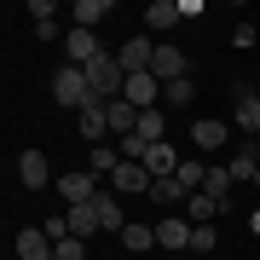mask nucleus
Here are the masks:
<instances>
[{
	"instance_id": "27",
	"label": "nucleus",
	"mask_w": 260,
	"mask_h": 260,
	"mask_svg": "<svg viewBox=\"0 0 260 260\" xmlns=\"http://www.w3.org/2000/svg\"><path fill=\"white\" fill-rule=\"evenodd\" d=\"M139 139H145V145H162V139H168V116H162V110H145V116H139Z\"/></svg>"
},
{
	"instance_id": "26",
	"label": "nucleus",
	"mask_w": 260,
	"mask_h": 260,
	"mask_svg": "<svg viewBox=\"0 0 260 260\" xmlns=\"http://www.w3.org/2000/svg\"><path fill=\"white\" fill-rule=\"evenodd\" d=\"M203 174H208V162H203V156H185V162H179V174H174V179H179V191L191 197V191H203Z\"/></svg>"
},
{
	"instance_id": "22",
	"label": "nucleus",
	"mask_w": 260,
	"mask_h": 260,
	"mask_svg": "<svg viewBox=\"0 0 260 260\" xmlns=\"http://www.w3.org/2000/svg\"><path fill=\"white\" fill-rule=\"evenodd\" d=\"M70 18H75V29H99L104 18H110V0H75Z\"/></svg>"
},
{
	"instance_id": "19",
	"label": "nucleus",
	"mask_w": 260,
	"mask_h": 260,
	"mask_svg": "<svg viewBox=\"0 0 260 260\" xmlns=\"http://www.w3.org/2000/svg\"><path fill=\"white\" fill-rule=\"evenodd\" d=\"M93 208H99V225H104V232H127V214H121V203H116V191H99L93 197Z\"/></svg>"
},
{
	"instance_id": "25",
	"label": "nucleus",
	"mask_w": 260,
	"mask_h": 260,
	"mask_svg": "<svg viewBox=\"0 0 260 260\" xmlns=\"http://www.w3.org/2000/svg\"><path fill=\"white\" fill-rule=\"evenodd\" d=\"M121 249H133V254L156 249V225H145V220H127V232H121Z\"/></svg>"
},
{
	"instance_id": "35",
	"label": "nucleus",
	"mask_w": 260,
	"mask_h": 260,
	"mask_svg": "<svg viewBox=\"0 0 260 260\" xmlns=\"http://www.w3.org/2000/svg\"><path fill=\"white\" fill-rule=\"evenodd\" d=\"M249 232H254V243H260V208H254V214H249Z\"/></svg>"
},
{
	"instance_id": "15",
	"label": "nucleus",
	"mask_w": 260,
	"mask_h": 260,
	"mask_svg": "<svg viewBox=\"0 0 260 260\" xmlns=\"http://www.w3.org/2000/svg\"><path fill=\"white\" fill-rule=\"evenodd\" d=\"M104 116H110V139H127V133H139V116L145 110H133L127 99H116V104H104Z\"/></svg>"
},
{
	"instance_id": "34",
	"label": "nucleus",
	"mask_w": 260,
	"mask_h": 260,
	"mask_svg": "<svg viewBox=\"0 0 260 260\" xmlns=\"http://www.w3.org/2000/svg\"><path fill=\"white\" fill-rule=\"evenodd\" d=\"M29 18H35V23H47V18H58V12H52V0H29Z\"/></svg>"
},
{
	"instance_id": "24",
	"label": "nucleus",
	"mask_w": 260,
	"mask_h": 260,
	"mask_svg": "<svg viewBox=\"0 0 260 260\" xmlns=\"http://www.w3.org/2000/svg\"><path fill=\"white\" fill-rule=\"evenodd\" d=\"M87 168H93L99 179H110L116 168H121V150H116V139H110V145H93V150H87Z\"/></svg>"
},
{
	"instance_id": "10",
	"label": "nucleus",
	"mask_w": 260,
	"mask_h": 260,
	"mask_svg": "<svg viewBox=\"0 0 260 260\" xmlns=\"http://www.w3.org/2000/svg\"><path fill=\"white\" fill-rule=\"evenodd\" d=\"M185 52H179V47H168V41H162V47H156V58H150V75H156V81L168 87V81H185Z\"/></svg>"
},
{
	"instance_id": "30",
	"label": "nucleus",
	"mask_w": 260,
	"mask_h": 260,
	"mask_svg": "<svg viewBox=\"0 0 260 260\" xmlns=\"http://www.w3.org/2000/svg\"><path fill=\"white\" fill-rule=\"evenodd\" d=\"M191 99H197L191 75H185V81H168V87H162V104H191Z\"/></svg>"
},
{
	"instance_id": "1",
	"label": "nucleus",
	"mask_w": 260,
	"mask_h": 260,
	"mask_svg": "<svg viewBox=\"0 0 260 260\" xmlns=\"http://www.w3.org/2000/svg\"><path fill=\"white\" fill-rule=\"evenodd\" d=\"M52 99L64 104V110H75V116L99 104L93 87H87V70H81V64H58V75H52Z\"/></svg>"
},
{
	"instance_id": "17",
	"label": "nucleus",
	"mask_w": 260,
	"mask_h": 260,
	"mask_svg": "<svg viewBox=\"0 0 260 260\" xmlns=\"http://www.w3.org/2000/svg\"><path fill=\"white\" fill-rule=\"evenodd\" d=\"M179 162H185V156H179V150L168 145V139H162V145H150V156H145L150 179H174V174H179Z\"/></svg>"
},
{
	"instance_id": "29",
	"label": "nucleus",
	"mask_w": 260,
	"mask_h": 260,
	"mask_svg": "<svg viewBox=\"0 0 260 260\" xmlns=\"http://www.w3.org/2000/svg\"><path fill=\"white\" fill-rule=\"evenodd\" d=\"M150 203H179V208H185V191H179V179H150Z\"/></svg>"
},
{
	"instance_id": "6",
	"label": "nucleus",
	"mask_w": 260,
	"mask_h": 260,
	"mask_svg": "<svg viewBox=\"0 0 260 260\" xmlns=\"http://www.w3.org/2000/svg\"><path fill=\"white\" fill-rule=\"evenodd\" d=\"M47 179H52L47 150H23V156H18V185L23 191H47Z\"/></svg>"
},
{
	"instance_id": "11",
	"label": "nucleus",
	"mask_w": 260,
	"mask_h": 260,
	"mask_svg": "<svg viewBox=\"0 0 260 260\" xmlns=\"http://www.w3.org/2000/svg\"><path fill=\"white\" fill-rule=\"evenodd\" d=\"M110 191H116V197H139V191H150V168H145V162H121L116 174H110Z\"/></svg>"
},
{
	"instance_id": "31",
	"label": "nucleus",
	"mask_w": 260,
	"mask_h": 260,
	"mask_svg": "<svg viewBox=\"0 0 260 260\" xmlns=\"http://www.w3.org/2000/svg\"><path fill=\"white\" fill-rule=\"evenodd\" d=\"M52 260H87V243H81V237H64V243L52 249Z\"/></svg>"
},
{
	"instance_id": "5",
	"label": "nucleus",
	"mask_w": 260,
	"mask_h": 260,
	"mask_svg": "<svg viewBox=\"0 0 260 260\" xmlns=\"http://www.w3.org/2000/svg\"><path fill=\"white\" fill-rule=\"evenodd\" d=\"M225 139H232V121H220V116H197L191 121V145L197 150H225Z\"/></svg>"
},
{
	"instance_id": "36",
	"label": "nucleus",
	"mask_w": 260,
	"mask_h": 260,
	"mask_svg": "<svg viewBox=\"0 0 260 260\" xmlns=\"http://www.w3.org/2000/svg\"><path fill=\"white\" fill-rule=\"evenodd\" d=\"M254 191H260V174H254Z\"/></svg>"
},
{
	"instance_id": "32",
	"label": "nucleus",
	"mask_w": 260,
	"mask_h": 260,
	"mask_svg": "<svg viewBox=\"0 0 260 260\" xmlns=\"http://www.w3.org/2000/svg\"><path fill=\"white\" fill-rule=\"evenodd\" d=\"M254 41H260V29H254V23H237V29H232V47H237V52H249Z\"/></svg>"
},
{
	"instance_id": "18",
	"label": "nucleus",
	"mask_w": 260,
	"mask_h": 260,
	"mask_svg": "<svg viewBox=\"0 0 260 260\" xmlns=\"http://www.w3.org/2000/svg\"><path fill=\"white\" fill-rule=\"evenodd\" d=\"M220 214H225V203H214L208 191H191V197H185V220H191V225H214Z\"/></svg>"
},
{
	"instance_id": "33",
	"label": "nucleus",
	"mask_w": 260,
	"mask_h": 260,
	"mask_svg": "<svg viewBox=\"0 0 260 260\" xmlns=\"http://www.w3.org/2000/svg\"><path fill=\"white\" fill-rule=\"evenodd\" d=\"M41 232H47L52 243H64V237H70V214H52V220H47V225H41Z\"/></svg>"
},
{
	"instance_id": "7",
	"label": "nucleus",
	"mask_w": 260,
	"mask_h": 260,
	"mask_svg": "<svg viewBox=\"0 0 260 260\" xmlns=\"http://www.w3.org/2000/svg\"><path fill=\"white\" fill-rule=\"evenodd\" d=\"M116 58H121V70H127V75H145L150 58H156V47H150V35H127V41L116 47Z\"/></svg>"
},
{
	"instance_id": "9",
	"label": "nucleus",
	"mask_w": 260,
	"mask_h": 260,
	"mask_svg": "<svg viewBox=\"0 0 260 260\" xmlns=\"http://www.w3.org/2000/svg\"><path fill=\"white\" fill-rule=\"evenodd\" d=\"M121 99H127L133 104V110H156V104H162V81H156V75H127V93H121Z\"/></svg>"
},
{
	"instance_id": "8",
	"label": "nucleus",
	"mask_w": 260,
	"mask_h": 260,
	"mask_svg": "<svg viewBox=\"0 0 260 260\" xmlns=\"http://www.w3.org/2000/svg\"><path fill=\"white\" fill-rule=\"evenodd\" d=\"M232 127L243 133V139H260V93H254V87H243V93H237V110H232Z\"/></svg>"
},
{
	"instance_id": "16",
	"label": "nucleus",
	"mask_w": 260,
	"mask_h": 260,
	"mask_svg": "<svg viewBox=\"0 0 260 260\" xmlns=\"http://www.w3.org/2000/svg\"><path fill=\"white\" fill-rule=\"evenodd\" d=\"M75 127H81L87 145H110V116H104V104H93V110L75 116Z\"/></svg>"
},
{
	"instance_id": "3",
	"label": "nucleus",
	"mask_w": 260,
	"mask_h": 260,
	"mask_svg": "<svg viewBox=\"0 0 260 260\" xmlns=\"http://www.w3.org/2000/svg\"><path fill=\"white\" fill-rule=\"evenodd\" d=\"M104 191V179L93 174V168H75V174H58V197L75 208V203H93V197Z\"/></svg>"
},
{
	"instance_id": "21",
	"label": "nucleus",
	"mask_w": 260,
	"mask_h": 260,
	"mask_svg": "<svg viewBox=\"0 0 260 260\" xmlns=\"http://www.w3.org/2000/svg\"><path fill=\"white\" fill-rule=\"evenodd\" d=\"M64 214H70V237H81V243L93 237V232H104V225H99V208H93V203H75V208H64Z\"/></svg>"
},
{
	"instance_id": "2",
	"label": "nucleus",
	"mask_w": 260,
	"mask_h": 260,
	"mask_svg": "<svg viewBox=\"0 0 260 260\" xmlns=\"http://www.w3.org/2000/svg\"><path fill=\"white\" fill-rule=\"evenodd\" d=\"M87 87H93L99 104H116L121 93H127V70H121V58H116V52L93 58V64H87Z\"/></svg>"
},
{
	"instance_id": "13",
	"label": "nucleus",
	"mask_w": 260,
	"mask_h": 260,
	"mask_svg": "<svg viewBox=\"0 0 260 260\" xmlns=\"http://www.w3.org/2000/svg\"><path fill=\"white\" fill-rule=\"evenodd\" d=\"M225 174H232L237 185H254V174H260V139H243V150L225 162Z\"/></svg>"
},
{
	"instance_id": "14",
	"label": "nucleus",
	"mask_w": 260,
	"mask_h": 260,
	"mask_svg": "<svg viewBox=\"0 0 260 260\" xmlns=\"http://www.w3.org/2000/svg\"><path fill=\"white\" fill-rule=\"evenodd\" d=\"M156 249H191V220L185 214H174V220H156Z\"/></svg>"
},
{
	"instance_id": "23",
	"label": "nucleus",
	"mask_w": 260,
	"mask_h": 260,
	"mask_svg": "<svg viewBox=\"0 0 260 260\" xmlns=\"http://www.w3.org/2000/svg\"><path fill=\"white\" fill-rule=\"evenodd\" d=\"M203 191L214 197V203H225V208H232V191H237V179L225 174V162H220V168H208V174H203Z\"/></svg>"
},
{
	"instance_id": "4",
	"label": "nucleus",
	"mask_w": 260,
	"mask_h": 260,
	"mask_svg": "<svg viewBox=\"0 0 260 260\" xmlns=\"http://www.w3.org/2000/svg\"><path fill=\"white\" fill-rule=\"evenodd\" d=\"M64 58H70V64H93V58H104V47H99V29H75L70 23V35H64Z\"/></svg>"
},
{
	"instance_id": "20",
	"label": "nucleus",
	"mask_w": 260,
	"mask_h": 260,
	"mask_svg": "<svg viewBox=\"0 0 260 260\" xmlns=\"http://www.w3.org/2000/svg\"><path fill=\"white\" fill-rule=\"evenodd\" d=\"M145 23L156 29V35H168L174 23H185V18H179V0H150V6H145Z\"/></svg>"
},
{
	"instance_id": "12",
	"label": "nucleus",
	"mask_w": 260,
	"mask_h": 260,
	"mask_svg": "<svg viewBox=\"0 0 260 260\" xmlns=\"http://www.w3.org/2000/svg\"><path fill=\"white\" fill-rule=\"evenodd\" d=\"M12 249H18V260H52V249H58V243L41 232V225H23V232L12 237Z\"/></svg>"
},
{
	"instance_id": "28",
	"label": "nucleus",
	"mask_w": 260,
	"mask_h": 260,
	"mask_svg": "<svg viewBox=\"0 0 260 260\" xmlns=\"http://www.w3.org/2000/svg\"><path fill=\"white\" fill-rule=\"evenodd\" d=\"M208 249H220V232L214 225H191V260H203Z\"/></svg>"
}]
</instances>
